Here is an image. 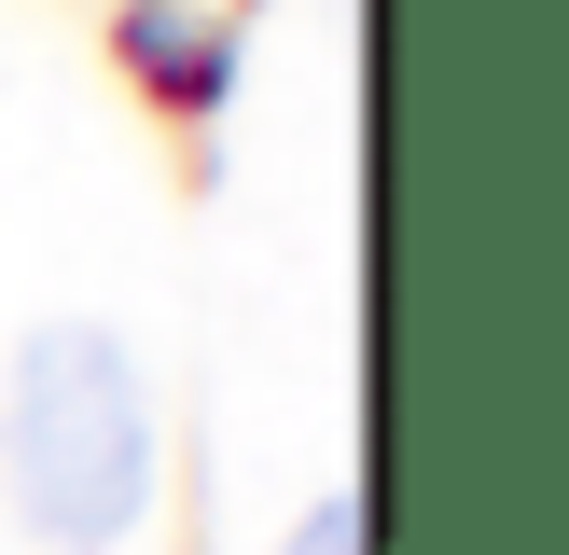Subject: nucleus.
<instances>
[{
    "instance_id": "nucleus-2",
    "label": "nucleus",
    "mask_w": 569,
    "mask_h": 555,
    "mask_svg": "<svg viewBox=\"0 0 569 555\" xmlns=\"http://www.w3.org/2000/svg\"><path fill=\"white\" fill-rule=\"evenodd\" d=\"M292 555H361V500H320V514L292 527Z\"/></svg>"
},
{
    "instance_id": "nucleus-1",
    "label": "nucleus",
    "mask_w": 569,
    "mask_h": 555,
    "mask_svg": "<svg viewBox=\"0 0 569 555\" xmlns=\"http://www.w3.org/2000/svg\"><path fill=\"white\" fill-rule=\"evenodd\" d=\"M0 500L42 555H111L153 514V389L111 320H42L0 375Z\"/></svg>"
}]
</instances>
